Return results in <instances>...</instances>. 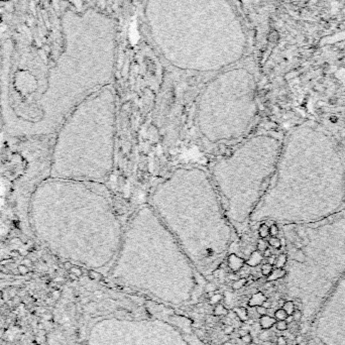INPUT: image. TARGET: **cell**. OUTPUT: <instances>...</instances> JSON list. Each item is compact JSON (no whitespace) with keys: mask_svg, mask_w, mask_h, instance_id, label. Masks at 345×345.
Returning a JSON list of instances; mask_svg holds the SVG:
<instances>
[{"mask_svg":"<svg viewBox=\"0 0 345 345\" xmlns=\"http://www.w3.org/2000/svg\"><path fill=\"white\" fill-rule=\"evenodd\" d=\"M31 224L54 253L91 267L118 252L123 229L102 183L53 178L34 192Z\"/></svg>","mask_w":345,"mask_h":345,"instance_id":"cell-1","label":"cell"},{"mask_svg":"<svg viewBox=\"0 0 345 345\" xmlns=\"http://www.w3.org/2000/svg\"><path fill=\"white\" fill-rule=\"evenodd\" d=\"M154 209L189 260L201 269L220 260L232 239L211 178L200 168H179L157 184L149 197Z\"/></svg>","mask_w":345,"mask_h":345,"instance_id":"cell-2","label":"cell"},{"mask_svg":"<svg viewBox=\"0 0 345 345\" xmlns=\"http://www.w3.org/2000/svg\"><path fill=\"white\" fill-rule=\"evenodd\" d=\"M116 104L105 86L76 106L58 129L51 177L101 183L112 171Z\"/></svg>","mask_w":345,"mask_h":345,"instance_id":"cell-3","label":"cell"},{"mask_svg":"<svg viewBox=\"0 0 345 345\" xmlns=\"http://www.w3.org/2000/svg\"><path fill=\"white\" fill-rule=\"evenodd\" d=\"M116 274L135 281H184L189 257L149 205L135 212L123 230Z\"/></svg>","mask_w":345,"mask_h":345,"instance_id":"cell-4","label":"cell"},{"mask_svg":"<svg viewBox=\"0 0 345 345\" xmlns=\"http://www.w3.org/2000/svg\"><path fill=\"white\" fill-rule=\"evenodd\" d=\"M275 156V139L257 135L214 163L211 180L231 222L243 224L250 220L271 183Z\"/></svg>","mask_w":345,"mask_h":345,"instance_id":"cell-5","label":"cell"},{"mask_svg":"<svg viewBox=\"0 0 345 345\" xmlns=\"http://www.w3.org/2000/svg\"><path fill=\"white\" fill-rule=\"evenodd\" d=\"M257 110L253 80L244 71H230L207 85L197 105V126L203 138L219 143L240 138Z\"/></svg>","mask_w":345,"mask_h":345,"instance_id":"cell-6","label":"cell"},{"mask_svg":"<svg viewBox=\"0 0 345 345\" xmlns=\"http://www.w3.org/2000/svg\"><path fill=\"white\" fill-rule=\"evenodd\" d=\"M243 264H244V260L239 257L238 255L231 253L228 256V266L230 267V269H232L233 272H237L239 271V269H241Z\"/></svg>","mask_w":345,"mask_h":345,"instance_id":"cell-7","label":"cell"},{"mask_svg":"<svg viewBox=\"0 0 345 345\" xmlns=\"http://www.w3.org/2000/svg\"><path fill=\"white\" fill-rule=\"evenodd\" d=\"M266 300V296L263 294V293H256V294H254L250 298V300L248 301V306L249 307L261 306L263 303Z\"/></svg>","mask_w":345,"mask_h":345,"instance_id":"cell-8","label":"cell"},{"mask_svg":"<svg viewBox=\"0 0 345 345\" xmlns=\"http://www.w3.org/2000/svg\"><path fill=\"white\" fill-rule=\"evenodd\" d=\"M263 253H261L260 251L256 250V251L252 252L251 255L249 256V258L247 260L246 263L248 264L249 266H256L257 264H260V261L263 260Z\"/></svg>","mask_w":345,"mask_h":345,"instance_id":"cell-9","label":"cell"},{"mask_svg":"<svg viewBox=\"0 0 345 345\" xmlns=\"http://www.w3.org/2000/svg\"><path fill=\"white\" fill-rule=\"evenodd\" d=\"M275 322H277V320H275L274 317H271V316L269 315L260 316V323L263 329L271 328V327H272L275 324Z\"/></svg>","mask_w":345,"mask_h":345,"instance_id":"cell-10","label":"cell"},{"mask_svg":"<svg viewBox=\"0 0 345 345\" xmlns=\"http://www.w3.org/2000/svg\"><path fill=\"white\" fill-rule=\"evenodd\" d=\"M233 311L240 321L242 322L247 321V319H248V311H247L246 308H244V307H238V308H234Z\"/></svg>","mask_w":345,"mask_h":345,"instance_id":"cell-11","label":"cell"},{"mask_svg":"<svg viewBox=\"0 0 345 345\" xmlns=\"http://www.w3.org/2000/svg\"><path fill=\"white\" fill-rule=\"evenodd\" d=\"M286 271L283 269H272V274L267 277V280L269 281H275V280H278V278H284V275H286Z\"/></svg>","mask_w":345,"mask_h":345,"instance_id":"cell-12","label":"cell"},{"mask_svg":"<svg viewBox=\"0 0 345 345\" xmlns=\"http://www.w3.org/2000/svg\"><path fill=\"white\" fill-rule=\"evenodd\" d=\"M258 234H260V237L261 239L266 238L269 235V227L266 224H261L260 228H258Z\"/></svg>","mask_w":345,"mask_h":345,"instance_id":"cell-13","label":"cell"},{"mask_svg":"<svg viewBox=\"0 0 345 345\" xmlns=\"http://www.w3.org/2000/svg\"><path fill=\"white\" fill-rule=\"evenodd\" d=\"M283 309L286 311V313L288 315H292L294 311L296 310V307H295V304L294 302L292 301H288V302H284V306H283Z\"/></svg>","mask_w":345,"mask_h":345,"instance_id":"cell-14","label":"cell"},{"mask_svg":"<svg viewBox=\"0 0 345 345\" xmlns=\"http://www.w3.org/2000/svg\"><path fill=\"white\" fill-rule=\"evenodd\" d=\"M267 39H269V42H271V44H277V42H278V39H280V33H278L275 30H272L271 31H269Z\"/></svg>","mask_w":345,"mask_h":345,"instance_id":"cell-15","label":"cell"},{"mask_svg":"<svg viewBox=\"0 0 345 345\" xmlns=\"http://www.w3.org/2000/svg\"><path fill=\"white\" fill-rule=\"evenodd\" d=\"M286 263H287V255L283 253V254H280L277 258H275V264L278 269H283L284 266L286 264Z\"/></svg>","mask_w":345,"mask_h":345,"instance_id":"cell-16","label":"cell"},{"mask_svg":"<svg viewBox=\"0 0 345 345\" xmlns=\"http://www.w3.org/2000/svg\"><path fill=\"white\" fill-rule=\"evenodd\" d=\"M228 310H227L225 307L223 306V305L221 304H218L216 305V307H215L214 309V315L215 316H221V315H226L228 314Z\"/></svg>","mask_w":345,"mask_h":345,"instance_id":"cell-17","label":"cell"},{"mask_svg":"<svg viewBox=\"0 0 345 345\" xmlns=\"http://www.w3.org/2000/svg\"><path fill=\"white\" fill-rule=\"evenodd\" d=\"M247 280L245 278H237L236 281H234L233 284H232V289L233 290H240L241 288H243L246 284Z\"/></svg>","mask_w":345,"mask_h":345,"instance_id":"cell-18","label":"cell"},{"mask_svg":"<svg viewBox=\"0 0 345 345\" xmlns=\"http://www.w3.org/2000/svg\"><path fill=\"white\" fill-rule=\"evenodd\" d=\"M274 316H275V319L277 321H281V320H286V318L288 317V314L283 308H280L275 312Z\"/></svg>","mask_w":345,"mask_h":345,"instance_id":"cell-19","label":"cell"},{"mask_svg":"<svg viewBox=\"0 0 345 345\" xmlns=\"http://www.w3.org/2000/svg\"><path fill=\"white\" fill-rule=\"evenodd\" d=\"M272 269H274V267H272V264L266 263L261 266V274H263V275H266V277H269V275L272 274Z\"/></svg>","mask_w":345,"mask_h":345,"instance_id":"cell-20","label":"cell"},{"mask_svg":"<svg viewBox=\"0 0 345 345\" xmlns=\"http://www.w3.org/2000/svg\"><path fill=\"white\" fill-rule=\"evenodd\" d=\"M269 244L272 247H274V248H277V249L281 248V240L278 239V238H277V237H271V238H269Z\"/></svg>","mask_w":345,"mask_h":345,"instance_id":"cell-21","label":"cell"},{"mask_svg":"<svg viewBox=\"0 0 345 345\" xmlns=\"http://www.w3.org/2000/svg\"><path fill=\"white\" fill-rule=\"evenodd\" d=\"M88 277L90 278V280H93V281H100L102 278V275L99 274V272H97L96 271H94V269H90V271L88 272Z\"/></svg>","mask_w":345,"mask_h":345,"instance_id":"cell-22","label":"cell"},{"mask_svg":"<svg viewBox=\"0 0 345 345\" xmlns=\"http://www.w3.org/2000/svg\"><path fill=\"white\" fill-rule=\"evenodd\" d=\"M275 327L278 331H286L288 329V323L286 320H281V321H277L275 322Z\"/></svg>","mask_w":345,"mask_h":345,"instance_id":"cell-23","label":"cell"},{"mask_svg":"<svg viewBox=\"0 0 345 345\" xmlns=\"http://www.w3.org/2000/svg\"><path fill=\"white\" fill-rule=\"evenodd\" d=\"M223 299V296L220 294H215L210 298V302L209 303L211 305H218L221 302V300Z\"/></svg>","mask_w":345,"mask_h":345,"instance_id":"cell-24","label":"cell"},{"mask_svg":"<svg viewBox=\"0 0 345 345\" xmlns=\"http://www.w3.org/2000/svg\"><path fill=\"white\" fill-rule=\"evenodd\" d=\"M267 248V245H266V242L264 241L263 239H260L257 242V250L260 251V252H263Z\"/></svg>","mask_w":345,"mask_h":345,"instance_id":"cell-25","label":"cell"},{"mask_svg":"<svg viewBox=\"0 0 345 345\" xmlns=\"http://www.w3.org/2000/svg\"><path fill=\"white\" fill-rule=\"evenodd\" d=\"M278 233V228L275 224H272V225L269 227V235H272V237H275Z\"/></svg>","mask_w":345,"mask_h":345,"instance_id":"cell-26","label":"cell"},{"mask_svg":"<svg viewBox=\"0 0 345 345\" xmlns=\"http://www.w3.org/2000/svg\"><path fill=\"white\" fill-rule=\"evenodd\" d=\"M255 310H256V313L260 316H264V315H266V313H267V309L266 308H264L263 306H257V307H255Z\"/></svg>","mask_w":345,"mask_h":345,"instance_id":"cell-27","label":"cell"},{"mask_svg":"<svg viewBox=\"0 0 345 345\" xmlns=\"http://www.w3.org/2000/svg\"><path fill=\"white\" fill-rule=\"evenodd\" d=\"M292 316H293V318H294V321H300L301 318H302V311L301 310L296 309L294 313L292 314Z\"/></svg>","mask_w":345,"mask_h":345,"instance_id":"cell-28","label":"cell"},{"mask_svg":"<svg viewBox=\"0 0 345 345\" xmlns=\"http://www.w3.org/2000/svg\"><path fill=\"white\" fill-rule=\"evenodd\" d=\"M241 340H242L244 343H251V341H252V336L250 335V333H246L245 335H243V336H241Z\"/></svg>","mask_w":345,"mask_h":345,"instance_id":"cell-29","label":"cell"},{"mask_svg":"<svg viewBox=\"0 0 345 345\" xmlns=\"http://www.w3.org/2000/svg\"><path fill=\"white\" fill-rule=\"evenodd\" d=\"M215 290H216V287H215V284H213L212 283L207 284L205 286V292L206 293H213Z\"/></svg>","mask_w":345,"mask_h":345,"instance_id":"cell-30","label":"cell"},{"mask_svg":"<svg viewBox=\"0 0 345 345\" xmlns=\"http://www.w3.org/2000/svg\"><path fill=\"white\" fill-rule=\"evenodd\" d=\"M277 344L278 345H287L288 341L284 336H280V337H278V339H277Z\"/></svg>","mask_w":345,"mask_h":345,"instance_id":"cell-31","label":"cell"},{"mask_svg":"<svg viewBox=\"0 0 345 345\" xmlns=\"http://www.w3.org/2000/svg\"><path fill=\"white\" fill-rule=\"evenodd\" d=\"M71 272H72V274L76 275L77 277H80V275H82V271L79 269V267H76V266H73V267H72V269H71Z\"/></svg>","mask_w":345,"mask_h":345,"instance_id":"cell-32","label":"cell"},{"mask_svg":"<svg viewBox=\"0 0 345 345\" xmlns=\"http://www.w3.org/2000/svg\"><path fill=\"white\" fill-rule=\"evenodd\" d=\"M234 328L232 326H226L225 328H224V333H225L226 335H229V334H232V332H233Z\"/></svg>","mask_w":345,"mask_h":345,"instance_id":"cell-33","label":"cell"},{"mask_svg":"<svg viewBox=\"0 0 345 345\" xmlns=\"http://www.w3.org/2000/svg\"><path fill=\"white\" fill-rule=\"evenodd\" d=\"M261 306H263L264 308H266V309H269V308H272V303L269 301H267V300H266L263 303V305H261Z\"/></svg>","mask_w":345,"mask_h":345,"instance_id":"cell-34","label":"cell"},{"mask_svg":"<svg viewBox=\"0 0 345 345\" xmlns=\"http://www.w3.org/2000/svg\"><path fill=\"white\" fill-rule=\"evenodd\" d=\"M296 76H298V72H296V71H294V72H291V73H289L287 75V78L288 79H292V78H295Z\"/></svg>","mask_w":345,"mask_h":345,"instance_id":"cell-35","label":"cell"},{"mask_svg":"<svg viewBox=\"0 0 345 345\" xmlns=\"http://www.w3.org/2000/svg\"><path fill=\"white\" fill-rule=\"evenodd\" d=\"M263 256H264V257H269V256H271V255H272V251H271V250H269V248H266V250H264V251H263Z\"/></svg>","mask_w":345,"mask_h":345,"instance_id":"cell-36","label":"cell"},{"mask_svg":"<svg viewBox=\"0 0 345 345\" xmlns=\"http://www.w3.org/2000/svg\"><path fill=\"white\" fill-rule=\"evenodd\" d=\"M286 322L288 324H291V323H293V322H294V318H293V316L292 315H288V317L286 318Z\"/></svg>","mask_w":345,"mask_h":345,"instance_id":"cell-37","label":"cell"},{"mask_svg":"<svg viewBox=\"0 0 345 345\" xmlns=\"http://www.w3.org/2000/svg\"><path fill=\"white\" fill-rule=\"evenodd\" d=\"M275 263V256H272V255H271V256L269 257V263L272 264V266H274Z\"/></svg>","mask_w":345,"mask_h":345,"instance_id":"cell-38","label":"cell"},{"mask_svg":"<svg viewBox=\"0 0 345 345\" xmlns=\"http://www.w3.org/2000/svg\"><path fill=\"white\" fill-rule=\"evenodd\" d=\"M94 295L96 296V298H102L103 297V293L100 291H96L94 293Z\"/></svg>","mask_w":345,"mask_h":345,"instance_id":"cell-39","label":"cell"},{"mask_svg":"<svg viewBox=\"0 0 345 345\" xmlns=\"http://www.w3.org/2000/svg\"><path fill=\"white\" fill-rule=\"evenodd\" d=\"M284 304V300H280V301L278 302V307H280V308H283Z\"/></svg>","mask_w":345,"mask_h":345,"instance_id":"cell-40","label":"cell"},{"mask_svg":"<svg viewBox=\"0 0 345 345\" xmlns=\"http://www.w3.org/2000/svg\"><path fill=\"white\" fill-rule=\"evenodd\" d=\"M82 303H83V304H87V303H89V300H88V299H83V300H82Z\"/></svg>","mask_w":345,"mask_h":345,"instance_id":"cell-41","label":"cell"},{"mask_svg":"<svg viewBox=\"0 0 345 345\" xmlns=\"http://www.w3.org/2000/svg\"><path fill=\"white\" fill-rule=\"evenodd\" d=\"M0 21H1V15H0Z\"/></svg>","mask_w":345,"mask_h":345,"instance_id":"cell-42","label":"cell"}]
</instances>
